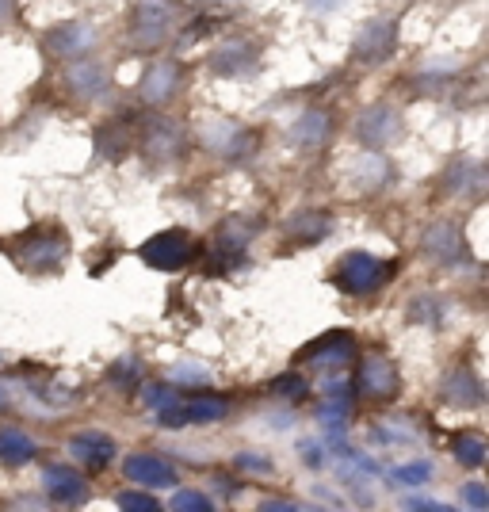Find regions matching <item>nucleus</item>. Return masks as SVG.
<instances>
[{
    "mask_svg": "<svg viewBox=\"0 0 489 512\" xmlns=\"http://www.w3.org/2000/svg\"><path fill=\"white\" fill-rule=\"evenodd\" d=\"M88 43H92V27H85V23H65V27H58L50 35V50L54 54H81Z\"/></svg>",
    "mask_w": 489,
    "mask_h": 512,
    "instance_id": "obj_16",
    "label": "nucleus"
},
{
    "mask_svg": "<svg viewBox=\"0 0 489 512\" xmlns=\"http://www.w3.org/2000/svg\"><path fill=\"white\" fill-rule=\"evenodd\" d=\"M115 501H119V509H130V512H153L157 509V497H153V493H138V490H123Z\"/></svg>",
    "mask_w": 489,
    "mask_h": 512,
    "instance_id": "obj_21",
    "label": "nucleus"
},
{
    "mask_svg": "<svg viewBox=\"0 0 489 512\" xmlns=\"http://www.w3.org/2000/svg\"><path fill=\"white\" fill-rule=\"evenodd\" d=\"M455 459H459L463 467H482V463H486V440H482L478 432H463V436L455 440Z\"/></svg>",
    "mask_w": 489,
    "mask_h": 512,
    "instance_id": "obj_20",
    "label": "nucleus"
},
{
    "mask_svg": "<svg viewBox=\"0 0 489 512\" xmlns=\"http://www.w3.org/2000/svg\"><path fill=\"white\" fill-rule=\"evenodd\" d=\"M172 509H180V512H207V509H211V501H207V497H199L195 490H180L176 497H172Z\"/></svg>",
    "mask_w": 489,
    "mask_h": 512,
    "instance_id": "obj_23",
    "label": "nucleus"
},
{
    "mask_svg": "<svg viewBox=\"0 0 489 512\" xmlns=\"http://www.w3.org/2000/svg\"><path fill=\"white\" fill-rule=\"evenodd\" d=\"M360 134L371 142V146H383V142H390L394 138V127H398V115L394 111H386V107H375V111H367L360 123Z\"/></svg>",
    "mask_w": 489,
    "mask_h": 512,
    "instance_id": "obj_15",
    "label": "nucleus"
},
{
    "mask_svg": "<svg viewBox=\"0 0 489 512\" xmlns=\"http://www.w3.org/2000/svg\"><path fill=\"white\" fill-rule=\"evenodd\" d=\"M73 455H77V463L100 470L115 459V444H111V436L88 428V432H81V436H73Z\"/></svg>",
    "mask_w": 489,
    "mask_h": 512,
    "instance_id": "obj_9",
    "label": "nucleus"
},
{
    "mask_svg": "<svg viewBox=\"0 0 489 512\" xmlns=\"http://www.w3.org/2000/svg\"><path fill=\"white\" fill-rule=\"evenodd\" d=\"M192 256H195V237L184 234V230H165V234L149 237L146 245H142V260L153 264V268H161V272L184 268Z\"/></svg>",
    "mask_w": 489,
    "mask_h": 512,
    "instance_id": "obj_3",
    "label": "nucleus"
},
{
    "mask_svg": "<svg viewBox=\"0 0 489 512\" xmlns=\"http://www.w3.org/2000/svg\"><path fill=\"white\" fill-rule=\"evenodd\" d=\"M463 501H467L470 509H486V505H489L486 486H478V482H470V486H463Z\"/></svg>",
    "mask_w": 489,
    "mask_h": 512,
    "instance_id": "obj_25",
    "label": "nucleus"
},
{
    "mask_svg": "<svg viewBox=\"0 0 489 512\" xmlns=\"http://www.w3.org/2000/svg\"><path fill=\"white\" fill-rule=\"evenodd\" d=\"M325 134H329V115H321V111H306L295 123V138L302 146H318Z\"/></svg>",
    "mask_w": 489,
    "mask_h": 512,
    "instance_id": "obj_18",
    "label": "nucleus"
},
{
    "mask_svg": "<svg viewBox=\"0 0 489 512\" xmlns=\"http://www.w3.org/2000/svg\"><path fill=\"white\" fill-rule=\"evenodd\" d=\"M360 390L367 398H375V402H386V398L398 394V371L383 356H367L360 371Z\"/></svg>",
    "mask_w": 489,
    "mask_h": 512,
    "instance_id": "obj_5",
    "label": "nucleus"
},
{
    "mask_svg": "<svg viewBox=\"0 0 489 512\" xmlns=\"http://www.w3.org/2000/svg\"><path fill=\"white\" fill-rule=\"evenodd\" d=\"M394 272H398L394 260H379V256H371V253H348L341 264H337L333 283H337L341 291H348V295H371V291H379Z\"/></svg>",
    "mask_w": 489,
    "mask_h": 512,
    "instance_id": "obj_1",
    "label": "nucleus"
},
{
    "mask_svg": "<svg viewBox=\"0 0 489 512\" xmlns=\"http://www.w3.org/2000/svg\"><path fill=\"white\" fill-rule=\"evenodd\" d=\"M176 85H180V69L172 62H161L153 65L146 73V85H142V96H146L149 104H165L172 92H176Z\"/></svg>",
    "mask_w": 489,
    "mask_h": 512,
    "instance_id": "obj_12",
    "label": "nucleus"
},
{
    "mask_svg": "<svg viewBox=\"0 0 489 512\" xmlns=\"http://www.w3.org/2000/svg\"><path fill=\"white\" fill-rule=\"evenodd\" d=\"M27 459H35V440L20 428H0V463L20 467Z\"/></svg>",
    "mask_w": 489,
    "mask_h": 512,
    "instance_id": "obj_14",
    "label": "nucleus"
},
{
    "mask_svg": "<svg viewBox=\"0 0 489 512\" xmlns=\"http://www.w3.org/2000/svg\"><path fill=\"white\" fill-rule=\"evenodd\" d=\"M43 482H46V493L54 501H62V505H81L88 497V482L73 467H50L43 474Z\"/></svg>",
    "mask_w": 489,
    "mask_h": 512,
    "instance_id": "obj_7",
    "label": "nucleus"
},
{
    "mask_svg": "<svg viewBox=\"0 0 489 512\" xmlns=\"http://www.w3.org/2000/svg\"><path fill=\"white\" fill-rule=\"evenodd\" d=\"M184 146V134L176 130V123H165V119H157V123H149L146 130V153L149 157H157V161H169L176 157Z\"/></svg>",
    "mask_w": 489,
    "mask_h": 512,
    "instance_id": "obj_10",
    "label": "nucleus"
},
{
    "mask_svg": "<svg viewBox=\"0 0 489 512\" xmlns=\"http://www.w3.org/2000/svg\"><path fill=\"white\" fill-rule=\"evenodd\" d=\"M16 256L23 260V268H31V272H54L58 264L65 260V234L62 230H31V234H23L16 241Z\"/></svg>",
    "mask_w": 489,
    "mask_h": 512,
    "instance_id": "obj_2",
    "label": "nucleus"
},
{
    "mask_svg": "<svg viewBox=\"0 0 489 512\" xmlns=\"http://www.w3.org/2000/svg\"><path fill=\"white\" fill-rule=\"evenodd\" d=\"M12 12H16V0H0V23L12 20Z\"/></svg>",
    "mask_w": 489,
    "mask_h": 512,
    "instance_id": "obj_27",
    "label": "nucleus"
},
{
    "mask_svg": "<svg viewBox=\"0 0 489 512\" xmlns=\"http://www.w3.org/2000/svg\"><path fill=\"white\" fill-rule=\"evenodd\" d=\"M226 402L222 398H192L188 406H184V417L188 421H199V425H211V421H222L226 417Z\"/></svg>",
    "mask_w": 489,
    "mask_h": 512,
    "instance_id": "obj_19",
    "label": "nucleus"
},
{
    "mask_svg": "<svg viewBox=\"0 0 489 512\" xmlns=\"http://www.w3.org/2000/svg\"><path fill=\"white\" fill-rule=\"evenodd\" d=\"M123 470H127V478L142 482L149 490H169L172 482H176V470L165 459H157V455H130Z\"/></svg>",
    "mask_w": 489,
    "mask_h": 512,
    "instance_id": "obj_6",
    "label": "nucleus"
},
{
    "mask_svg": "<svg viewBox=\"0 0 489 512\" xmlns=\"http://www.w3.org/2000/svg\"><path fill=\"white\" fill-rule=\"evenodd\" d=\"M134 43L138 46H153V43H161L165 39V31H169V8L165 4H142L138 8V16H134Z\"/></svg>",
    "mask_w": 489,
    "mask_h": 512,
    "instance_id": "obj_8",
    "label": "nucleus"
},
{
    "mask_svg": "<svg viewBox=\"0 0 489 512\" xmlns=\"http://www.w3.org/2000/svg\"><path fill=\"white\" fill-rule=\"evenodd\" d=\"M447 398H451L455 406H478L482 386L474 383V375H470V371H455V375L447 379Z\"/></svg>",
    "mask_w": 489,
    "mask_h": 512,
    "instance_id": "obj_17",
    "label": "nucleus"
},
{
    "mask_svg": "<svg viewBox=\"0 0 489 512\" xmlns=\"http://www.w3.org/2000/svg\"><path fill=\"white\" fill-rule=\"evenodd\" d=\"M172 402H180L172 386H149V390H146V406L149 409H165V406H172Z\"/></svg>",
    "mask_w": 489,
    "mask_h": 512,
    "instance_id": "obj_24",
    "label": "nucleus"
},
{
    "mask_svg": "<svg viewBox=\"0 0 489 512\" xmlns=\"http://www.w3.org/2000/svg\"><path fill=\"white\" fill-rule=\"evenodd\" d=\"M356 360V344H352V337L348 333H333V337H321L314 348H306L302 356H298V363H318V367H344V363Z\"/></svg>",
    "mask_w": 489,
    "mask_h": 512,
    "instance_id": "obj_4",
    "label": "nucleus"
},
{
    "mask_svg": "<svg viewBox=\"0 0 489 512\" xmlns=\"http://www.w3.org/2000/svg\"><path fill=\"white\" fill-rule=\"evenodd\" d=\"M394 23L383 20V23H371L367 31H363V39H360V54L367 58V62H383L386 54L394 50Z\"/></svg>",
    "mask_w": 489,
    "mask_h": 512,
    "instance_id": "obj_13",
    "label": "nucleus"
},
{
    "mask_svg": "<svg viewBox=\"0 0 489 512\" xmlns=\"http://www.w3.org/2000/svg\"><path fill=\"white\" fill-rule=\"evenodd\" d=\"M394 478L405 482V486H421V482L432 478V463H405V467L394 470Z\"/></svg>",
    "mask_w": 489,
    "mask_h": 512,
    "instance_id": "obj_22",
    "label": "nucleus"
},
{
    "mask_svg": "<svg viewBox=\"0 0 489 512\" xmlns=\"http://www.w3.org/2000/svg\"><path fill=\"white\" fill-rule=\"evenodd\" d=\"M65 85L73 88V96H96L107 88V73L104 65L96 62H77L65 69Z\"/></svg>",
    "mask_w": 489,
    "mask_h": 512,
    "instance_id": "obj_11",
    "label": "nucleus"
},
{
    "mask_svg": "<svg viewBox=\"0 0 489 512\" xmlns=\"http://www.w3.org/2000/svg\"><path fill=\"white\" fill-rule=\"evenodd\" d=\"M237 467H241V470H253V474H272L268 459H260V455H241V459H237Z\"/></svg>",
    "mask_w": 489,
    "mask_h": 512,
    "instance_id": "obj_26",
    "label": "nucleus"
}]
</instances>
